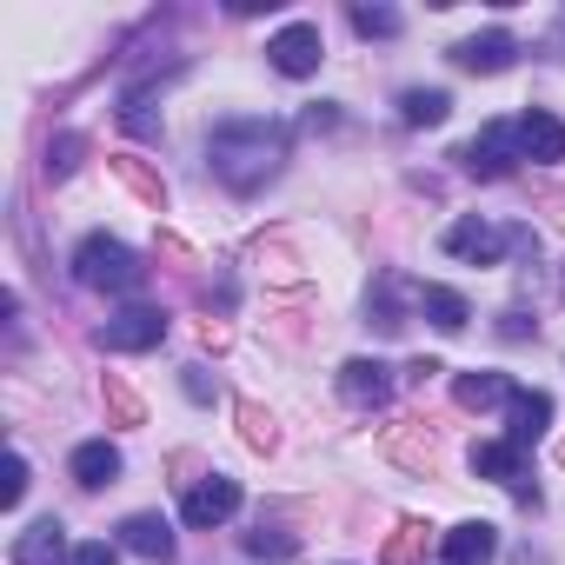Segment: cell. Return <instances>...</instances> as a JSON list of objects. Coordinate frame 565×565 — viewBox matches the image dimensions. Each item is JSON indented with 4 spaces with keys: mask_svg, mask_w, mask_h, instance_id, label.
<instances>
[{
    "mask_svg": "<svg viewBox=\"0 0 565 565\" xmlns=\"http://www.w3.org/2000/svg\"><path fill=\"white\" fill-rule=\"evenodd\" d=\"M0 499H8V505H21V499H28V459H21V452L8 459V492H0Z\"/></svg>",
    "mask_w": 565,
    "mask_h": 565,
    "instance_id": "cell-22",
    "label": "cell"
},
{
    "mask_svg": "<svg viewBox=\"0 0 565 565\" xmlns=\"http://www.w3.org/2000/svg\"><path fill=\"white\" fill-rule=\"evenodd\" d=\"M320 61H327V47H320V28H307V21L279 28V34L266 41V67H273V74H287V81L320 74Z\"/></svg>",
    "mask_w": 565,
    "mask_h": 565,
    "instance_id": "cell-4",
    "label": "cell"
},
{
    "mask_svg": "<svg viewBox=\"0 0 565 565\" xmlns=\"http://www.w3.org/2000/svg\"><path fill=\"white\" fill-rule=\"evenodd\" d=\"M67 472H74L87 492H94V486H114V479H120V446H114V439H87V446H74Z\"/></svg>",
    "mask_w": 565,
    "mask_h": 565,
    "instance_id": "cell-16",
    "label": "cell"
},
{
    "mask_svg": "<svg viewBox=\"0 0 565 565\" xmlns=\"http://www.w3.org/2000/svg\"><path fill=\"white\" fill-rule=\"evenodd\" d=\"M206 160L213 173L233 186V193H253L279 173V160H287V127L266 120V114H233L206 134Z\"/></svg>",
    "mask_w": 565,
    "mask_h": 565,
    "instance_id": "cell-1",
    "label": "cell"
},
{
    "mask_svg": "<svg viewBox=\"0 0 565 565\" xmlns=\"http://www.w3.org/2000/svg\"><path fill=\"white\" fill-rule=\"evenodd\" d=\"M419 313L439 327V333H459L466 320H472V307H466V294H452V287H419Z\"/></svg>",
    "mask_w": 565,
    "mask_h": 565,
    "instance_id": "cell-18",
    "label": "cell"
},
{
    "mask_svg": "<svg viewBox=\"0 0 565 565\" xmlns=\"http://www.w3.org/2000/svg\"><path fill=\"white\" fill-rule=\"evenodd\" d=\"M94 340H100L107 353H147V347L167 340V313H153V307H127V313H114Z\"/></svg>",
    "mask_w": 565,
    "mask_h": 565,
    "instance_id": "cell-6",
    "label": "cell"
},
{
    "mask_svg": "<svg viewBox=\"0 0 565 565\" xmlns=\"http://www.w3.org/2000/svg\"><path fill=\"white\" fill-rule=\"evenodd\" d=\"M340 393H347L353 406H386V399H393V380H386L380 360H347V366H340Z\"/></svg>",
    "mask_w": 565,
    "mask_h": 565,
    "instance_id": "cell-15",
    "label": "cell"
},
{
    "mask_svg": "<svg viewBox=\"0 0 565 565\" xmlns=\"http://www.w3.org/2000/svg\"><path fill=\"white\" fill-rule=\"evenodd\" d=\"M512 127H519V160H539V167H558V160H565V120H558V114L525 107Z\"/></svg>",
    "mask_w": 565,
    "mask_h": 565,
    "instance_id": "cell-8",
    "label": "cell"
},
{
    "mask_svg": "<svg viewBox=\"0 0 565 565\" xmlns=\"http://www.w3.org/2000/svg\"><path fill=\"white\" fill-rule=\"evenodd\" d=\"M512 239H505V226H492V220H479V213H466V220H452L446 226V253L452 259H466V266H499V253H505Z\"/></svg>",
    "mask_w": 565,
    "mask_h": 565,
    "instance_id": "cell-5",
    "label": "cell"
},
{
    "mask_svg": "<svg viewBox=\"0 0 565 565\" xmlns=\"http://www.w3.org/2000/svg\"><path fill=\"white\" fill-rule=\"evenodd\" d=\"M512 54H519V41H512L505 28L472 34V41H459V47H452V61H459L466 74H505V67H512Z\"/></svg>",
    "mask_w": 565,
    "mask_h": 565,
    "instance_id": "cell-9",
    "label": "cell"
},
{
    "mask_svg": "<svg viewBox=\"0 0 565 565\" xmlns=\"http://www.w3.org/2000/svg\"><path fill=\"white\" fill-rule=\"evenodd\" d=\"M74 545H67V525L61 519H34L21 539H14V565H54V558H67Z\"/></svg>",
    "mask_w": 565,
    "mask_h": 565,
    "instance_id": "cell-14",
    "label": "cell"
},
{
    "mask_svg": "<svg viewBox=\"0 0 565 565\" xmlns=\"http://www.w3.org/2000/svg\"><path fill=\"white\" fill-rule=\"evenodd\" d=\"M239 512V479H200L193 492H186V505H180V519L193 525V532H213V525H226Z\"/></svg>",
    "mask_w": 565,
    "mask_h": 565,
    "instance_id": "cell-7",
    "label": "cell"
},
{
    "mask_svg": "<svg viewBox=\"0 0 565 565\" xmlns=\"http://www.w3.org/2000/svg\"><path fill=\"white\" fill-rule=\"evenodd\" d=\"M61 565H120V552H114L107 539H81V545L61 558Z\"/></svg>",
    "mask_w": 565,
    "mask_h": 565,
    "instance_id": "cell-21",
    "label": "cell"
},
{
    "mask_svg": "<svg viewBox=\"0 0 565 565\" xmlns=\"http://www.w3.org/2000/svg\"><path fill=\"white\" fill-rule=\"evenodd\" d=\"M459 160H466V173H479V180H505V173L519 167V127H512V120H486V127L459 147Z\"/></svg>",
    "mask_w": 565,
    "mask_h": 565,
    "instance_id": "cell-3",
    "label": "cell"
},
{
    "mask_svg": "<svg viewBox=\"0 0 565 565\" xmlns=\"http://www.w3.org/2000/svg\"><path fill=\"white\" fill-rule=\"evenodd\" d=\"M446 565H492L499 558V525H486V519H466V525H452L446 532Z\"/></svg>",
    "mask_w": 565,
    "mask_h": 565,
    "instance_id": "cell-11",
    "label": "cell"
},
{
    "mask_svg": "<svg viewBox=\"0 0 565 565\" xmlns=\"http://www.w3.org/2000/svg\"><path fill=\"white\" fill-rule=\"evenodd\" d=\"M472 472L479 479H499V486H512V492H525L519 479H525V446H512V439H479L472 446Z\"/></svg>",
    "mask_w": 565,
    "mask_h": 565,
    "instance_id": "cell-12",
    "label": "cell"
},
{
    "mask_svg": "<svg viewBox=\"0 0 565 565\" xmlns=\"http://www.w3.org/2000/svg\"><path fill=\"white\" fill-rule=\"evenodd\" d=\"M120 545H127L134 558H153V565H167V558H173V525H167L160 512H134V519L120 525Z\"/></svg>",
    "mask_w": 565,
    "mask_h": 565,
    "instance_id": "cell-13",
    "label": "cell"
},
{
    "mask_svg": "<svg viewBox=\"0 0 565 565\" xmlns=\"http://www.w3.org/2000/svg\"><path fill=\"white\" fill-rule=\"evenodd\" d=\"M74 279H81V287H94V294H140L147 266L134 259V246H120L107 233H87L74 246Z\"/></svg>",
    "mask_w": 565,
    "mask_h": 565,
    "instance_id": "cell-2",
    "label": "cell"
},
{
    "mask_svg": "<svg viewBox=\"0 0 565 565\" xmlns=\"http://www.w3.org/2000/svg\"><path fill=\"white\" fill-rule=\"evenodd\" d=\"M399 114H406V127H439L452 114V94L446 87H406L399 94Z\"/></svg>",
    "mask_w": 565,
    "mask_h": 565,
    "instance_id": "cell-19",
    "label": "cell"
},
{
    "mask_svg": "<svg viewBox=\"0 0 565 565\" xmlns=\"http://www.w3.org/2000/svg\"><path fill=\"white\" fill-rule=\"evenodd\" d=\"M353 28H360L366 41H386V34H399V14H393V8H353Z\"/></svg>",
    "mask_w": 565,
    "mask_h": 565,
    "instance_id": "cell-20",
    "label": "cell"
},
{
    "mask_svg": "<svg viewBox=\"0 0 565 565\" xmlns=\"http://www.w3.org/2000/svg\"><path fill=\"white\" fill-rule=\"evenodd\" d=\"M505 439L512 446H532V439H545V426H552V399L545 393H532V386H512V399H505Z\"/></svg>",
    "mask_w": 565,
    "mask_h": 565,
    "instance_id": "cell-10",
    "label": "cell"
},
{
    "mask_svg": "<svg viewBox=\"0 0 565 565\" xmlns=\"http://www.w3.org/2000/svg\"><path fill=\"white\" fill-rule=\"evenodd\" d=\"M452 399H459L466 413H486V406L512 399V380H505V373H459V380H452Z\"/></svg>",
    "mask_w": 565,
    "mask_h": 565,
    "instance_id": "cell-17",
    "label": "cell"
}]
</instances>
